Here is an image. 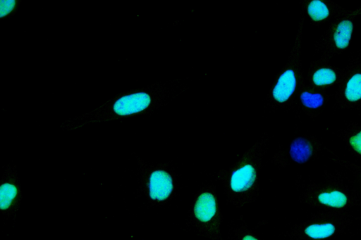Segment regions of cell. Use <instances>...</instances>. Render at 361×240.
Segmentation results:
<instances>
[{"instance_id":"1","label":"cell","mask_w":361,"mask_h":240,"mask_svg":"<svg viewBox=\"0 0 361 240\" xmlns=\"http://www.w3.org/2000/svg\"><path fill=\"white\" fill-rule=\"evenodd\" d=\"M193 81L194 78L189 77L159 81L118 93L96 108L66 119L60 127L64 131H74L95 123L152 115L189 89Z\"/></svg>"},{"instance_id":"2","label":"cell","mask_w":361,"mask_h":240,"mask_svg":"<svg viewBox=\"0 0 361 240\" xmlns=\"http://www.w3.org/2000/svg\"><path fill=\"white\" fill-rule=\"evenodd\" d=\"M269 139V134L264 132L235 163L217 175L227 202L236 208L254 202L259 196V172Z\"/></svg>"},{"instance_id":"3","label":"cell","mask_w":361,"mask_h":240,"mask_svg":"<svg viewBox=\"0 0 361 240\" xmlns=\"http://www.w3.org/2000/svg\"><path fill=\"white\" fill-rule=\"evenodd\" d=\"M300 6V18L293 46L287 61L275 75L263 101L264 110L269 112L291 106L305 86L300 58L305 14L302 1Z\"/></svg>"},{"instance_id":"4","label":"cell","mask_w":361,"mask_h":240,"mask_svg":"<svg viewBox=\"0 0 361 240\" xmlns=\"http://www.w3.org/2000/svg\"><path fill=\"white\" fill-rule=\"evenodd\" d=\"M328 181L305 185L300 196L302 203L325 211L346 210L361 206V195L337 175H327Z\"/></svg>"},{"instance_id":"5","label":"cell","mask_w":361,"mask_h":240,"mask_svg":"<svg viewBox=\"0 0 361 240\" xmlns=\"http://www.w3.org/2000/svg\"><path fill=\"white\" fill-rule=\"evenodd\" d=\"M223 221L216 188L201 187L191 203L186 225L196 234L209 240H223L220 227Z\"/></svg>"},{"instance_id":"6","label":"cell","mask_w":361,"mask_h":240,"mask_svg":"<svg viewBox=\"0 0 361 240\" xmlns=\"http://www.w3.org/2000/svg\"><path fill=\"white\" fill-rule=\"evenodd\" d=\"M355 217L346 210L318 211L294 225L284 234L290 240H331L352 225Z\"/></svg>"},{"instance_id":"7","label":"cell","mask_w":361,"mask_h":240,"mask_svg":"<svg viewBox=\"0 0 361 240\" xmlns=\"http://www.w3.org/2000/svg\"><path fill=\"white\" fill-rule=\"evenodd\" d=\"M139 166V189L151 206L170 201L178 189L177 178L169 163L149 164L134 153Z\"/></svg>"},{"instance_id":"8","label":"cell","mask_w":361,"mask_h":240,"mask_svg":"<svg viewBox=\"0 0 361 240\" xmlns=\"http://www.w3.org/2000/svg\"><path fill=\"white\" fill-rule=\"evenodd\" d=\"M361 14V6L346 10L337 15L315 44V51L320 59L329 62L336 55L347 50L353 37L354 19Z\"/></svg>"},{"instance_id":"9","label":"cell","mask_w":361,"mask_h":240,"mask_svg":"<svg viewBox=\"0 0 361 240\" xmlns=\"http://www.w3.org/2000/svg\"><path fill=\"white\" fill-rule=\"evenodd\" d=\"M340 109H361V60L355 58L343 69L335 94Z\"/></svg>"},{"instance_id":"10","label":"cell","mask_w":361,"mask_h":240,"mask_svg":"<svg viewBox=\"0 0 361 240\" xmlns=\"http://www.w3.org/2000/svg\"><path fill=\"white\" fill-rule=\"evenodd\" d=\"M22 191L16 166L7 164L1 177L0 210L5 216L14 215L20 206Z\"/></svg>"},{"instance_id":"11","label":"cell","mask_w":361,"mask_h":240,"mask_svg":"<svg viewBox=\"0 0 361 240\" xmlns=\"http://www.w3.org/2000/svg\"><path fill=\"white\" fill-rule=\"evenodd\" d=\"M322 150L321 141L314 136L296 137L283 153V162L303 164L317 157Z\"/></svg>"},{"instance_id":"12","label":"cell","mask_w":361,"mask_h":240,"mask_svg":"<svg viewBox=\"0 0 361 240\" xmlns=\"http://www.w3.org/2000/svg\"><path fill=\"white\" fill-rule=\"evenodd\" d=\"M343 69L331 65L322 59L312 61L309 66L306 79L308 84L326 90L338 84Z\"/></svg>"},{"instance_id":"13","label":"cell","mask_w":361,"mask_h":240,"mask_svg":"<svg viewBox=\"0 0 361 240\" xmlns=\"http://www.w3.org/2000/svg\"><path fill=\"white\" fill-rule=\"evenodd\" d=\"M305 13L312 25H319L345 12L346 9L329 0L302 1Z\"/></svg>"},{"instance_id":"14","label":"cell","mask_w":361,"mask_h":240,"mask_svg":"<svg viewBox=\"0 0 361 240\" xmlns=\"http://www.w3.org/2000/svg\"><path fill=\"white\" fill-rule=\"evenodd\" d=\"M330 96L326 90L305 84L298 96L300 106L310 118L319 116L324 109Z\"/></svg>"},{"instance_id":"15","label":"cell","mask_w":361,"mask_h":240,"mask_svg":"<svg viewBox=\"0 0 361 240\" xmlns=\"http://www.w3.org/2000/svg\"><path fill=\"white\" fill-rule=\"evenodd\" d=\"M348 151L361 160V124L351 122L338 131Z\"/></svg>"},{"instance_id":"16","label":"cell","mask_w":361,"mask_h":240,"mask_svg":"<svg viewBox=\"0 0 361 240\" xmlns=\"http://www.w3.org/2000/svg\"><path fill=\"white\" fill-rule=\"evenodd\" d=\"M228 237L229 240H261L247 227L243 218L230 222Z\"/></svg>"},{"instance_id":"17","label":"cell","mask_w":361,"mask_h":240,"mask_svg":"<svg viewBox=\"0 0 361 240\" xmlns=\"http://www.w3.org/2000/svg\"><path fill=\"white\" fill-rule=\"evenodd\" d=\"M334 162L340 164L341 166L344 167L347 170H348L354 177L355 178L356 183L357 185V190L359 191L361 195V166L349 162L345 160L341 159L339 158H329Z\"/></svg>"},{"instance_id":"18","label":"cell","mask_w":361,"mask_h":240,"mask_svg":"<svg viewBox=\"0 0 361 240\" xmlns=\"http://www.w3.org/2000/svg\"><path fill=\"white\" fill-rule=\"evenodd\" d=\"M21 1H1V20L13 16L18 11Z\"/></svg>"}]
</instances>
